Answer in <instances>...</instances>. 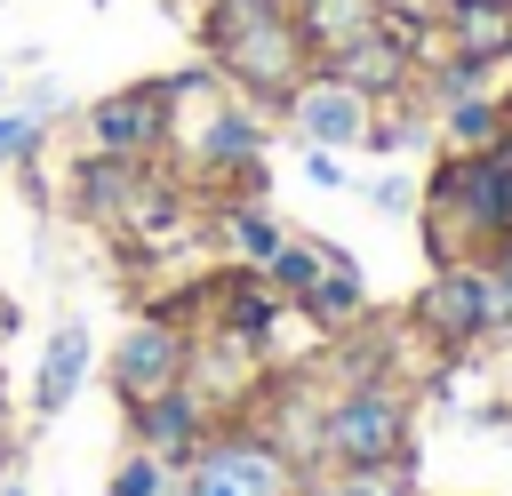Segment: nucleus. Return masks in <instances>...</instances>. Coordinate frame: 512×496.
Here are the masks:
<instances>
[{
  "label": "nucleus",
  "mask_w": 512,
  "mask_h": 496,
  "mask_svg": "<svg viewBox=\"0 0 512 496\" xmlns=\"http://www.w3.org/2000/svg\"><path fill=\"white\" fill-rule=\"evenodd\" d=\"M152 168H160V160H120V152H72V160H64V184H56V192H64V208H72L80 224H104V232H120Z\"/></svg>",
  "instance_id": "8"
},
{
  "label": "nucleus",
  "mask_w": 512,
  "mask_h": 496,
  "mask_svg": "<svg viewBox=\"0 0 512 496\" xmlns=\"http://www.w3.org/2000/svg\"><path fill=\"white\" fill-rule=\"evenodd\" d=\"M280 312H288V304L264 288L256 264H224V272H208V320H200V328H216V336H232V344H248V352H272Z\"/></svg>",
  "instance_id": "10"
},
{
  "label": "nucleus",
  "mask_w": 512,
  "mask_h": 496,
  "mask_svg": "<svg viewBox=\"0 0 512 496\" xmlns=\"http://www.w3.org/2000/svg\"><path fill=\"white\" fill-rule=\"evenodd\" d=\"M208 216H216V240H224L232 264H272V248L288 240L272 200H208Z\"/></svg>",
  "instance_id": "14"
},
{
  "label": "nucleus",
  "mask_w": 512,
  "mask_h": 496,
  "mask_svg": "<svg viewBox=\"0 0 512 496\" xmlns=\"http://www.w3.org/2000/svg\"><path fill=\"white\" fill-rule=\"evenodd\" d=\"M408 496H424V488H408Z\"/></svg>",
  "instance_id": "30"
},
{
  "label": "nucleus",
  "mask_w": 512,
  "mask_h": 496,
  "mask_svg": "<svg viewBox=\"0 0 512 496\" xmlns=\"http://www.w3.org/2000/svg\"><path fill=\"white\" fill-rule=\"evenodd\" d=\"M320 336H336V328H352V320H368L376 304H368V280H360V264L344 256V248H328L320 240V280L304 288V304H296Z\"/></svg>",
  "instance_id": "12"
},
{
  "label": "nucleus",
  "mask_w": 512,
  "mask_h": 496,
  "mask_svg": "<svg viewBox=\"0 0 512 496\" xmlns=\"http://www.w3.org/2000/svg\"><path fill=\"white\" fill-rule=\"evenodd\" d=\"M304 184H320V192H344V184H352V168H344L336 152H312V144H304Z\"/></svg>",
  "instance_id": "20"
},
{
  "label": "nucleus",
  "mask_w": 512,
  "mask_h": 496,
  "mask_svg": "<svg viewBox=\"0 0 512 496\" xmlns=\"http://www.w3.org/2000/svg\"><path fill=\"white\" fill-rule=\"evenodd\" d=\"M8 104H24V112H40V120H56V112H64V88H56V80H32V88H16Z\"/></svg>",
  "instance_id": "22"
},
{
  "label": "nucleus",
  "mask_w": 512,
  "mask_h": 496,
  "mask_svg": "<svg viewBox=\"0 0 512 496\" xmlns=\"http://www.w3.org/2000/svg\"><path fill=\"white\" fill-rule=\"evenodd\" d=\"M80 136H88V152L160 160V152H168V136H176V88H168V72L88 96V104H80Z\"/></svg>",
  "instance_id": "5"
},
{
  "label": "nucleus",
  "mask_w": 512,
  "mask_h": 496,
  "mask_svg": "<svg viewBox=\"0 0 512 496\" xmlns=\"http://www.w3.org/2000/svg\"><path fill=\"white\" fill-rule=\"evenodd\" d=\"M288 8H296V40H304L312 64L336 56V48H352L360 32L384 24V0H288Z\"/></svg>",
  "instance_id": "13"
},
{
  "label": "nucleus",
  "mask_w": 512,
  "mask_h": 496,
  "mask_svg": "<svg viewBox=\"0 0 512 496\" xmlns=\"http://www.w3.org/2000/svg\"><path fill=\"white\" fill-rule=\"evenodd\" d=\"M504 432H512V416H504Z\"/></svg>",
  "instance_id": "29"
},
{
  "label": "nucleus",
  "mask_w": 512,
  "mask_h": 496,
  "mask_svg": "<svg viewBox=\"0 0 512 496\" xmlns=\"http://www.w3.org/2000/svg\"><path fill=\"white\" fill-rule=\"evenodd\" d=\"M256 272H264V288H272V296H280V304L296 312V304H304V288L320 280V240H304V232H288V240L272 248V264H256Z\"/></svg>",
  "instance_id": "17"
},
{
  "label": "nucleus",
  "mask_w": 512,
  "mask_h": 496,
  "mask_svg": "<svg viewBox=\"0 0 512 496\" xmlns=\"http://www.w3.org/2000/svg\"><path fill=\"white\" fill-rule=\"evenodd\" d=\"M416 456V392L408 384H336L320 408V464L376 472Z\"/></svg>",
  "instance_id": "3"
},
{
  "label": "nucleus",
  "mask_w": 512,
  "mask_h": 496,
  "mask_svg": "<svg viewBox=\"0 0 512 496\" xmlns=\"http://www.w3.org/2000/svg\"><path fill=\"white\" fill-rule=\"evenodd\" d=\"M200 64L232 96H248L264 120H280V104L296 96V80L312 72L288 0H200Z\"/></svg>",
  "instance_id": "1"
},
{
  "label": "nucleus",
  "mask_w": 512,
  "mask_h": 496,
  "mask_svg": "<svg viewBox=\"0 0 512 496\" xmlns=\"http://www.w3.org/2000/svg\"><path fill=\"white\" fill-rule=\"evenodd\" d=\"M480 264H488V280H496V296H504V312H512V232H504V240H488V248H480Z\"/></svg>",
  "instance_id": "21"
},
{
  "label": "nucleus",
  "mask_w": 512,
  "mask_h": 496,
  "mask_svg": "<svg viewBox=\"0 0 512 496\" xmlns=\"http://www.w3.org/2000/svg\"><path fill=\"white\" fill-rule=\"evenodd\" d=\"M184 376H192V328L152 320V312H136L128 336L104 352V384H112L120 408H128V400H152V392H176Z\"/></svg>",
  "instance_id": "6"
},
{
  "label": "nucleus",
  "mask_w": 512,
  "mask_h": 496,
  "mask_svg": "<svg viewBox=\"0 0 512 496\" xmlns=\"http://www.w3.org/2000/svg\"><path fill=\"white\" fill-rule=\"evenodd\" d=\"M176 480H184V464H168V456H152V448H120L112 456V472H104V496H176Z\"/></svg>",
  "instance_id": "16"
},
{
  "label": "nucleus",
  "mask_w": 512,
  "mask_h": 496,
  "mask_svg": "<svg viewBox=\"0 0 512 496\" xmlns=\"http://www.w3.org/2000/svg\"><path fill=\"white\" fill-rule=\"evenodd\" d=\"M400 328H408L416 344H432L440 360H464V352H480V344L512 336V312H504V296H496L488 264H480V256H464V264H440L432 280H416V296H408Z\"/></svg>",
  "instance_id": "2"
},
{
  "label": "nucleus",
  "mask_w": 512,
  "mask_h": 496,
  "mask_svg": "<svg viewBox=\"0 0 512 496\" xmlns=\"http://www.w3.org/2000/svg\"><path fill=\"white\" fill-rule=\"evenodd\" d=\"M504 400H512V344H504Z\"/></svg>",
  "instance_id": "26"
},
{
  "label": "nucleus",
  "mask_w": 512,
  "mask_h": 496,
  "mask_svg": "<svg viewBox=\"0 0 512 496\" xmlns=\"http://www.w3.org/2000/svg\"><path fill=\"white\" fill-rule=\"evenodd\" d=\"M432 136H440L448 152H488V144H504V136H512V120H504V96H496V88H480V96H456V104H440V112H432Z\"/></svg>",
  "instance_id": "15"
},
{
  "label": "nucleus",
  "mask_w": 512,
  "mask_h": 496,
  "mask_svg": "<svg viewBox=\"0 0 512 496\" xmlns=\"http://www.w3.org/2000/svg\"><path fill=\"white\" fill-rule=\"evenodd\" d=\"M368 96L360 88H344V80H328V72H304L296 80V96L280 104V120L312 144V152H360L368 144Z\"/></svg>",
  "instance_id": "7"
},
{
  "label": "nucleus",
  "mask_w": 512,
  "mask_h": 496,
  "mask_svg": "<svg viewBox=\"0 0 512 496\" xmlns=\"http://www.w3.org/2000/svg\"><path fill=\"white\" fill-rule=\"evenodd\" d=\"M288 480H296V464H288L248 416H224V424L208 432V448L184 464L176 496H288Z\"/></svg>",
  "instance_id": "4"
},
{
  "label": "nucleus",
  "mask_w": 512,
  "mask_h": 496,
  "mask_svg": "<svg viewBox=\"0 0 512 496\" xmlns=\"http://www.w3.org/2000/svg\"><path fill=\"white\" fill-rule=\"evenodd\" d=\"M504 160H512V136H504Z\"/></svg>",
  "instance_id": "28"
},
{
  "label": "nucleus",
  "mask_w": 512,
  "mask_h": 496,
  "mask_svg": "<svg viewBox=\"0 0 512 496\" xmlns=\"http://www.w3.org/2000/svg\"><path fill=\"white\" fill-rule=\"evenodd\" d=\"M88 376H96V336H88V320H56L48 344H40V368H32V400H24V416H32V424H56V416L80 400Z\"/></svg>",
  "instance_id": "11"
},
{
  "label": "nucleus",
  "mask_w": 512,
  "mask_h": 496,
  "mask_svg": "<svg viewBox=\"0 0 512 496\" xmlns=\"http://www.w3.org/2000/svg\"><path fill=\"white\" fill-rule=\"evenodd\" d=\"M0 496H32V480L24 472H0Z\"/></svg>",
  "instance_id": "23"
},
{
  "label": "nucleus",
  "mask_w": 512,
  "mask_h": 496,
  "mask_svg": "<svg viewBox=\"0 0 512 496\" xmlns=\"http://www.w3.org/2000/svg\"><path fill=\"white\" fill-rule=\"evenodd\" d=\"M120 424H128V440H136V448H152V456H168V464H192L224 416H216V408H208L192 384H176V392L128 400V408H120Z\"/></svg>",
  "instance_id": "9"
},
{
  "label": "nucleus",
  "mask_w": 512,
  "mask_h": 496,
  "mask_svg": "<svg viewBox=\"0 0 512 496\" xmlns=\"http://www.w3.org/2000/svg\"><path fill=\"white\" fill-rule=\"evenodd\" d=\"M432 8H464V0H432Z\"/></svg>",
  "instance_id": "27"
},
{
  "label": "nucleus",
  "mask_w": 512,
  "mask_h": 496,
  "mask_svg": "<svg viewBox=\"0 0 512 496\" xmlns=\"http://www.w3.org/2000/svg\"><path fill=\"white\" fill-rule=\"evenodd\" d=\"M368 200H376L384 216H408V208H416V176H408V168H384V176L368 184Z\"/></svg>",
  "instance_id": "19"
},
{
  "label": "nucleus",
  "mask_w": 512,
  "mask_h": 496,
  "mask_svg": "<svg viewBox=\"0 0 512 496\" xmlns=\"http://www.w3.org/2000/svg\"><path fill=\"white\" fill-rule=\"evenodd\" d=\"M496 96H504V120H512V72H504V80H496Z\"/></svg>",
  "instance_id": "24"
},
{
  "label": "nucleus",
  "mask_w": 512,
  "mask_h": 496,
  "mask_svg": "<svg viewBox=\"0 0 512 496\" xmlns=\"http://www.w3.org/2000/svg\"><path fill=\"white\" fill-rule=\"evenodd\" d=\"M8 96H16V72H8V64H0V104H8Z\"/></svg>",
  "instance_id": "25"
},
{
  "label": "nucleus",
  "mask_w": 512,
  "mask_h": 496,
  "mask_svg": "<svg viewBox=\"0 0 512 496\" xmlns=\"http://www.w3.org/2000/svg\"><path fill=\"white\" fill-rule=\"evenodd\" d=\"M48 128H56V120H40V112H24V104H0V168L40 160V152H48Z\"/></svg>",
  "instance_id": "18"
},
{
  "label": "nucleus",
  "mask_w": 512,
  "mask_h": 496,
  "mask_svg": "<svg viewBox=\"0 0 512 496\" xmlns=\"http://www.w3.org/2000/svg\"><path fill=\"white\" fill-rule=\"evenodd\" d=\"M0 8H8V0H0Z\"/></svg>",
  "instance_id": "31"
}]
</instances>
